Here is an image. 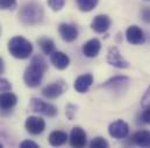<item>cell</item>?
I'll list each match as a JSON object with an SVG mask.
<instances>
[{"label":"cell","mask_w":150,"mask_h":148,"mask_svg":"<svg viewBox=\"0 0 150 148\" xmlns=\"http://www.w3.org/2000/svg\"><path fill=\"white\" fill-rule=\"evenodd\" d=\"M0 33H1V29H0Z\"/></svg>","instance_id":"cell-34"},{"label":"cell","mask_w":150,"mask_h":148,"mask_svg":"<svg viewBox=\"0 0 150 148\" xmlns=\"http://www.w3.org/2000/svg\"><path fill=\"white\" fill-rule=\"evenodd\" d=\"M26 131L32 135H40L45 130V121L38 116H29L25 123Z\"/></svg>","instance_id":"cell-7"},{"label":"cell","mask_w":150,"mask_h":148,"mask_svg":"<svg viewBox=\"0 0 150 148\" xmlns=\"http://www.w3.org/2000/svg\"><path fill=\"white\" fill-rule=\"evenodd\" d=\"M58 33L61 38L67 43L75 42L79 35L77 26L72 23H61L58 27Z\"/></svg>","instance_id":"cell-9"},{"label":"cell","mask_w":150,"mask_h":148,"mask_svg":"<svg viewBox=\"0 0 150 148\" xmlns=\"http://www.w3.org/2000/svg\"><path fill=\"white\" fill-rule=\"evenodd\" d=\"M76 112H77V107H76V105H74V104H69V105L67 107L65 114H67V117L69 118V120H72V119H74Z\"/></svg>","instance_id":"cell-26"},{"label":"cell","mask_w":150,"mask_h":148,"mask_svg":"<svg viewBox=\"0 0 150 148\" xmlns=\"http://www.w3.org/2000/svg\"><path fill=\"white\" fill-rule=\"evenodd\" d=\"M142 19L146 22H150V7H146L142 9Z\"/></svg>","instance_id":"cell-30"},{"label":"cell","mask_w":150,"mask_h":148,"mask_svg":"<svg viewBox=\"0 0 150 148\" xmlns=\"http://www.w3.org/2000/svg\"><path fill=\"white\" fill-rule=\"evenodd\" d=\"M16 7V0H0V9H14Z\"/></svg>","instance_id":"cell-24"},{"label":"cell","mask_w":150,"mask_h":148,"mask_svg":"<svg viewBox=\"0 0 150 148\" xmlns=\"http://www.w3.org/2000/svg\"><path fill=\"white\" fill-rule=\"evenodd\" d=\"M28 109L32 111V112L43 114V116L49 117V118H54V117H56L57 113H58L57 107H55V105L51 104V103L44 102V101L41 100V98H36V97H34V98L30 100L29 105H28Z\"/></svg>","instance_id":"cell-4"},{"label":"cell","mask_w":150,"mask_h":148,"mask_svg":"<svg viewBox=\"0 0 150 148\" xmlns=\"http://www.w3.org/2000/svg\"><path fill=\"white\" fill-rule=\"evenodd\" d=\"M2 147H4V145H2L1 142H0V148H2Z\"/></svg>","instance_id":"cell-32"},{"label":"cell","mask_w":150,"mask_h":148,"mask_svg":"<svg viewBox=\"0 0 150 148\" xmlns=\"http://www.w3.org/2000/svg\"><path fill=\"white\" fill-rule=\"evenodd\" d=\"M108 146H110L108 141L106 139L101 138V137H97V138L92 139L91 142H90V147L91 148H107Z\"/></svg>","instance_id":"cell-22"},{"label":"cell","mask_w":150,"mask_h":148,"mask_svg":"<svg viewBox=\"0 0 150 148\" xmlns=\"http://www.w3.org/2000/svg\"><path fill=\"white\" fill-rule=\"evenodd\" d=\"M108 134L116 139V140H121L128 137L129 134V125L122 120V119H117L115 121H113L108 126Z\"/></svg>","instance_id":"cell-6"},{"label":"cell","mask_w":150,"mask_h":148,"mask_svg":"<svg viewBox=\"0 0 150 148\" xmlns=\"http://www.w3.org/2000/svg\"><path fill=\"white\" fill-rule=\"evenodd\" d=\"M132 141H133V144H135L140 147H150V131L141 130V131L135 132L132 137Z\"/></svg>","instance_id":"cell-18"},{"label":"cell","mask_w":150,"mask_h":148,"mask_svg":"<svg viewBox=\"0 0 150 148\" xmlns=\"http://www.w3.org/2000/svg\"><path fill=\"white\" fill-rule=\"evenodd\" d=\"M38 43L40 45V49L42 50V52L47 56H50L52 52H55V43L51 38L49 37H41L38 39Z\"/></svg>","instance_id":"cell-20"},{"label":"cell","mask_w":150,"mask_h":148,"mask_svg":"<svg viewBox=\"0 0 150 148\" xmlns=\"http://www.w3.org/2000/svg\"><path fill=\"white\" fill-rule=\"evenodd\" d=\"M141 105H142L143 108L150 107V87L147 89V91L144 93V95H143V97H142V100H141Z\"/></svg>","instance_id":"cell-27"},{"label":"cell","mask_w":150,"mask_h":148,"mask_svg":"<svg viewBox=\"0 0 150 148\" xmlns=\"http://www.w3.org/2000/svg\"><path fill=\"white\" fill-rule=\"evenodd\" d=\"M50 63L56 67L57 70H65L70 65V58L67 53L62 51H55L50 54Z\"/></svg>","instance_id":"cell-15"},{"label":"cell","mask_w":150,"mask_h":148,"mask_svg":"<svg viewBox=\"0 0 150 148\" xmlns=\"http://www.w3.org/2000/svg\"><path fill=\"white\" fill-rule=\"evenodd\" d=\"M87 142V137L86 132L80 127V126H75L69 135V144L71 147L81 148L84 147Z\"/></svg>","instance_id":"cell-10"},{"label":"cell","mask_w":150,"mask_h":148,"mask_svg":"<svg viewBox=\"0 0 150 148\" xmlns=\"http://www.w3.org/2000/svg\"><path fill=\"white\" fill-rule=\"evenodd\" d=\"M48 6L54 10V12H59L64 8L67 0H47Z\"/></svg>","instance_id":"cell-23"},{"label":"cell","mask_w":150,"mask_h":148,"mask_svg":"<svg viewBox=\"0 0 150 148\" xmlns=\"http://www.w3.org/2000/svg\"><path fill=\"white\" fill-rule=\"evenodd\" d=\"M146 1H150V0H146Z\"/></svg>","instance_id":"cell-33"},{"label":"cell","mask_w":150,"mask_h":148,"mask_svg":"<svg viewBox=\"0 0 150 148\" xmlns=\"http://www.w3.org/2000/svg\"><path fill=\"white\" fill-rule=\"evenodd\" d=\"M93 82H94V77H93L92 74L90 73L81 74V75H79L75 80L74 88L76 89L77 93L85 94V93L88 91V89L91 88V86L93 84Z\"/></svg>","instance_id":"cell-13"},{"label":"cell","mask_w":150,"mask_h":148,"mask_svg":"<svg viewBox=\"0 0 150 148\" xmlns=\"http://www.w3.org/2000/svg\"><path fill=\"white\" fill-rule=\"evenodd\" d=\"M126 38L127 42L132 45H141L146 42V36L143 30L139 26H130L126 30Z\"/></svg>","instance_id":"cell-11"},{"label":"cell","mask_w":150,"mask_h":148,"mask_svg":"<svg viewBox=\"0 0 150 148\" xmlns=\"http://www.w3.org/2000/svg\"><path fill=\"white\" fill-rule=\"evenodd\" d=\"M12 90V84L8 80L6 79H0V93L4 91H11Z\"/></svg>","instance_id":"cell-25"},{"label":"cell","mask_w":150,"mask_h":148,"mask_svg":"<svg viewBox=\"0 0 150 148\" xmlns=\"http://www.w3.org/2000/svg\"><path fill=\"white\" fill-rule=\"evenodd\" d=\"M111 24H112V21L108 15L99 14L93 19V21L91 23V28H92V30H94L98 34H104L110 29Z\"/></svg>","instance_id":"cell-12"},{"label":"cell","mask_w":150,"mask_h":148,"mask_svg":"<svg viewBox=\"0 0 150 148\" xmlns=\"http://www.w3.org/2000/svg\"><path fill=\"white\" fill-rule=\"evenodd\" d=\"M68 140H69V135L67 134V132L61 131V130H55V131H52V132L49 134V138H48L49 144H50L51 146H54V147L62 146V145H64Z\"/></svg>","instance_id":"cell-19"},{"label":"cell","mask_w":150,"mask_h":148,"mask_svg":"<svg viewBox=\"0 0 150 148\" xmlns=\"http://www.w3.org/2000/svg\"><path fill=\"white\" fill-rule=\"evenodd\" d=\"M141 119L143 123L146 124H150V107L148 108H144V110L141 114Z\"/></svg>","instance_id":"cell-29"},{"label":"cell","mask_w":150,"mask_h":148,"mask_svg":"<svg viewBox=\"0 0 150 148\" xmlns=\"http://www.w3.org/2000/svg\"><path fill=\"white\" fill-rule=\"evenodd\" d=\"M48 71V64L45 59L36 54L32 58L30 64L27 66L23 73V82L29 88H36L41 84L44 73Z\"/></svg>","instance_id":"cell-1"},{"label":"cell","mask_w":150,"mask_h":148,"mask_svg":"<svg viewBox=\"0 0 150 148\" xmlns=\"http://www.w3.org/2000/svg\"><path fill=\"white\" fill-rule=\"evenodd\" d=\"M43 7L38 2H27L19 12V20L25 26H38L43 21Z\"/></svg>","instance_id":"cell-2"},{"label":"cell","mask_w":150,"mask_h":148,"mask_svg":"<svg viewBox=\"0 0 150 148\" xmlns=\"http://www.w3.org/2000/svg\"><path fill=\"white\" fill-rule=\"evenodd\" d=\"M67 89H68V84L64 81L58 80V81H55V82L45 86L42 89V95L48 100H56L62 94H64L67 91Z\"/></svg>","instance_id":"cell-5"},{"label":"cell","mask_w":150,"mask_h":148,"mask_svg":"<svg viewBox=\"0 0 150 148\" xmlns=\"http://www.w3.org/2000/svg\"><path fill=\"white\" fill-rule=\"evenodd\" d=\"M76 1H77L78 8L81 12H91V10H93L97 7L98 2H99V0H76Z\"/></svg>","instance_id":"cell-21"},{"label":"cell","mask_w":150,"mask_h":148,"mask_svg":"<svg viewBox=\"0 0 150 148\" xmlns=\"http://www.w3.org/2000/svg\"><path fill=\"white\" fill-rule=\"evenodd\" d=\"M20 147L21 148H38V142L33 141V140H23L21 144H20Z\"/></svg>","instance_id":"cell-28"},{"label":"cell","mask_w":150,"mask_h":148,"mask_svg":"<svg viewBox=\"0 0 150 148\" xmlns=\"http://www.w3.org/2000/svg\"><path fill=\"white\" fill-rule=\"evenodd\" d=\"M5 71V64H4V59L0 57V74L4 73Z\"/></svg>","instance_id":"cell-31"},{"label":"cell","mask_w":150,"mask_h":148,"mask_svg":"<svg viewBox=\"0 0 150 148\" xmlns=\"http://www.w3.org/2000/svg\"><path fill=\"white\" fill-rule=\"evenodd\" d=\"M107 63L116 68H128L129 63L122 57L121 52L116 46H111L107 52Z\"/></svg>","instance_id":"cell-8"},{"label":"cell","mask_w":150,"mask_h":148,"mask_svg":"<svg viewBox=\"0 0 150 148\" xmlns=\"http://www.w3.org/2000/svg\"><path fill=\"white\" fill-rule=\"evenodd\" d=\"M101 50V42L98 39V38H92V39H88L87 42L84 43L83 45V54L87 58H94L99 54Z\"/></svg>","instance_id":"cell-14"},{"label":"cell","mask_w":150,"mask_h":148,"mask_svg":"<svg viewBox=\"0 0 150 148\" xmlns=\"http://www.w3.org/2000/svg\"><path fill=\"white\" fill-rule=\"evenodd\" d=\"M129 83V77L125 76V75H116L113 76L110 80H107L105 83L101 84V87L104 88H108V89H123L127 84Z\"/></svg>","instance_id":"cell-17"},{"label":"cell","mask_w":150,"mask_h":148,"mask_svg":"<svg viewBox=\"0 0 150 148\" xmlns=\"http://www.w3.org/2000/svg\"><path fill=\"white\" fill-rule=\"evenodd\" d=\"M8 52L16 59H27L33 53V44L25 37L14 36L8 42Z\"/></svg>","instance_id":"cell-3"},{"label":"cell","mask_w":150,"mask_h":148,"mask_svg":"<svg viewBox=\"0 0 150 148\" xmlns=\"http://www.w3.org/2000/svg\"><path fill=\"white\" fill-rule=\"evenodd\" d=\"M18 103V97L12 91L0 93V110L9 111L12 110Z\"/></svg>","instance_id":"cell-16"}]
</instances>
